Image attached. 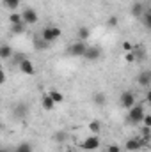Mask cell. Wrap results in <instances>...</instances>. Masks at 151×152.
Segmentation results:
<instances>
[{"label": "cell", "instance_id": "20", "mask_svg": "<svg viewBox=\"0 0 151 152\" xmlns=\"http://www.w3.org/2000/svg\"><path fill=\"white\" fill-rule=\"evenodd\" d=\"M13 152H34V147L30 143H20Z\"/></svg>", "mask_w": 151, "mask_h": 152}, {"label": "cell", "instance_id": "25", "mask_svg": "<svg viewBox=\"0 0 151 152\" xmlns=\"http://www.w3.org/2000/svg\"><path fill=\"white\" fill-rule=\"evenodd\" d=\"M141 136H142V138H148V140H151V127L142 126V129H141Z\"/></svg>", "mask_w": 151, "mask_h": 152}, {"label": "cell", "instance_id": "8", "mask_svg": "<svg viewBox=\"0 0 151 152\" xmlns=\"http://www.w3.org/2000/svg\"><path fill=\"white\" fill-rule=\"evenodd\" d=\"M137 83L144 88H151V71L146 69V71H141L139 76H137Z\"/></svg>", "mask_w": 151, "mask_h": 152}, {"label": "cell", "instance_id": "21", "mask_svg": "<svg viewBox=\"0 0 151 152\" xmlns=\"http://www.w3.org/2000/svg\"><path fill=\"white\" fill-rule=\"evenodd\" d=\"M25 25H27V23H20V25H11V32H13L14 36H20V34H23V30H25Z\"/></svg>", "mask_w": 151, "mask_h": 152}, {"label": "cell", "instance_id": "9", "mask_svg": "<svg viewBox=\"0 0 151 152\" xmlns=\"http://www.w3.org/2000/svg\"><path fill=\"white\" fill-rule=\"evenodd\" d=\"M20 71L23 73V75H27V76H32V75H36V67H34V64L29 60V58H23L21 62H20Z\"/></svg>", "mask_w": 151, "mask_h": 152}, {"label": "cell", "instance_id": "14", "mask_svg": "<svg viewBox=\"0 0 151 152\" xmlns=\"http://www.w3.org/2000/svg\"><path fill=\"white\" fill-rule=\"evenodd\" d=\"M76 37H78V41H87V39L91 37V30L87 27H80L76 30Z\"/></svg>", "mask_w": 151, "mask_h": 152}, {"label": "cell", "instance_id": "17", "mask_svg": "<svg viewBox=\"0 0 151 152\" xmlns=\"http://www.w3.org/2000/svg\"><path fill=\"white\" fill-rule=\"evenodd\" d=\"M2 4H4V7H5V9H9V11H13V12H14V9H16V7H20L21 0H2Z\"/></svg>", "mask_w": 151, "mask_h": 152}, {"label": "cell", "instance_id": "5", "mask_svg": "<svg viewBox=\"0 0 151 152\" xmlns=\"http://www.w3.org/2000/svg\"><path fill=\"white\" fill-rule=\"evenodd\" d=\"M85 50H87L85 41H76V42H73V44L68 48V55H71V57H84Z\"/></svg>", "mask_w": 151, "mask_h": 152}, {"label": "cell", "instance_id": "22", "mask_svg": "<svg viewBox=\"0 0 151 152\" xmlns=\"http://www.w3.org/2000/svg\"><path fill=\"white\" fill-rule=\"evenodd\" d=\"M133 53L137 55V60H139V58H142V57L146 55V50H144V46H142V44H135V50H133Z\"/></svg>", "mask_w": 151, "mask_h": 152}, {"label": "cell", "instance_id": "11", "mask_svg": "<svg viewBox=\"0 0 151 152\" xmlns=\"http://www.w3.org/2000/svg\"><path fill=\"white\" fill-rule=\"evenodd\" d=\"M46 94H48V96H50V97L55 101V104H61V103L64 101V94H62L61 90H57V88H50Z\"/></svg>", "mask_w": 151, "mask_h": 152}, {"label": "cell", "instance_id": "4", "mask_svg": "<svg viewBox=\"0 0 151 152\" xmlns=\"http://www.w3.org/2000/svg\"><path fill=\"white\" fill-rule=\"evenodd\" d=\"M119 104H121V108L130 110L132 106H135V104H137L135 94H133V92H130V90H124V92L121 94V97H119Z\"/></svg>", "mask_w": 151, "mask_h": 152}, {"label": "cell", "instance_id": "16", "mask_svg": "<svg viewBox=\"0 0 151 152\" xmlns=\"http://www.w3.org/2000/svg\"><path fill=\"white\" fill-rule=\"evenodd\" d=\"M9 23L11 25H20V23H25V21H23V16L20 12H11L9 14Z\"/></svg>", "mask_w": 151, "mask_h": 152}, {"label": "cell", "instance_id": "29", "mask_svg": "<svg viewBox=\"0 0 151 152\" xmlns=\"http://www.w3.org/2000/svg\"><path fill=\"white\" fill-rule=\"evenodd\" d=\"M142 126H146V127H151V113H146V117L142 118Z\"/></svg>", "mask_w": 151, "mask_h": 152}, {"label": "cell", "instance_id": "34", "mask_svg": "<svg viewBox=\"0 0 151 152\" xmlns=\"http://www.w3.org/2000/svg\"><path fill=\"white\" fill-rule=\"evenodd\" d=\"M121 152H126V151H121Z\"/></svg>", "mask_w": 151, "mask_h": 152}, {"label": "cell", "instance_id": "24", "mask_svg": "<svg viewBox=\"0 0 151 152\" xmlns=\"http://www.w3.org/2000/svg\"><path fill=\"white\" fill-rule=\"evenodd\" d=\"M124 62H128V64H135V62H137V55H135L133 51L124 53Z\"/></svg>", "mask_w": 151, "mask_h": 152}, {"label": "cell", "instance_id": "2", "mask_svg": "<svg viewBox=\"0 0 151 152\" xmlns=\"http://www.w3.org/2000/svg\"><path fill=\"white\" fill-rule=\"evenodd\" d=\"M61 34H62V30L59 27H44L41 30V39L50 44V42H53V41H57L61 37Z\"/></svg>", "mask_w": 151, "mask_h": 152}, {"label": "cell", "instance_id": "10", "mask_svg": "<svg viewBox=\"0 0 151 152\" xmlns=\"http://www.w3.org/2000/svg\"><path fill=\"white\" fill-rule=\"evenodd\" d=\"M41 106H43V110H46V112H52L57 104H55V101L48 96V94H44L43 97H41Z\"/></svg>", "mask_w": 151, "mask_h": 152}, {"label": "cell", "instance_id": "13", "mask_svg": "<svg viewBox=\"0 0 151 152\" xmlns=\"http://www.w3.org/2000/svg\"><path fill=\"white\" fill-rule=\"evenodd\" d=\"M11 57H13V50H11L9 44L4 42V44L0 46V58H2V60H7V58H11Z\"/></svg>", "mask_w": 151, "mask_h": 152}, {"label": "cell", "instance_id": "33", "mask_svg": "<svg viewBox=\"0 0 151 152\" xmlns=\"http://www.w3.org/2000/svg\"><path fill=\"white\" fill-rule=\"evenodd\" d=\"M68 152H78V151H75V149H70V151H68Z\"/></svg>", "mask_w": 151, "mask_h": 152}, {"label": "cell", "instance_id": "7", "mask_svg": "<svg viewBox=\"0 0 151 152\" xmlns=\"http://www.w3.org/2000/svg\"><path fill=\"white\" fill-rule=\"evenodd\" d=\"M100 57H101V50H100L98 46H87V50H85V53H84V58H85L87 62H96Z\"/></svg>", "mask_w": 151, "mask_h": 152}, {"label": "cell", "instance_id": "26", "mask_svg": "<svg viewBox=\"0 0 151 152\" xmlns=\"http://www.w3.org/2000/svg\"><path fill=\"white\" fill-rule=\"evenodd\" d=\"M53 140H55V142H64V140H66V133H64V131H57V133L53 134Z\"/></svg>", "mask_w": 151, "mask_h": 152}, {"label": "cell", "instance_id": "12", "mask_svg": "<svg viewBox=\"0 0 151 152\" xmlns=\"http://www.w3.org/2000/svg\"><path fill=\"white\" fill-rule=\"evenodd\" d=\"M29 113V108H27V104H23V103H20V104H16L14 106V117L16 118H25Z\"/></svg>", "mask_w": 151, "mask_h": 152}, {"label": "cell", "instance_id": "19", "mask_svg": "<svg viewBox=\"0 0 151 152\" xmlns=\"http://www.w3.org/2000/svg\"><path fill=\"white\" fill-rule=\"evenodd\" d=\"M87 127H89V131H91L93 134H96V133L101 131V124H100V120H91Z\"/></svg>", "mask_w": 151, "mask_h": 152}, {"label": "cell", "instance_id": "27", "mask_svg": "<svg viewBox=\"0 0 151 152\" xmlns=\"http://www.w3.org/2000/svg\"><path fill=\"white\" fill-rule=\"evenodd\" d=\"M123 149H121V145H117V143H112V145H109V149H107V152H121Z\"/></svg>", "mask_w": 151, "mask_h": 152}, {"label": "cell", "instance_id": "1", "mask_svg": "<svg viewBox=\"0 0 151 152\" xmlns=\"http://www.w3.org/2000/svg\"><path fill=\"white\" fill-rule=\"evenodd\" d=\"M146 117V110H144V104L142 103H137L135 106H132L128 110V115H126V120L130 124H142V118Z\"/></svg>", "mask_w": 151, "mask_h": 152}, {"label": "cell", "instance_id": "18", "mask_svg": "<svg viewBox=\"0 0 151 152\" xmlns=\"http://www.w3.org/2000/svg\"><path fill=\"white\" fill-rule=\"evenodd\" d=\"M93 99H94V103H96L98 106H105V103H107V96H105L103 92H96Z\"/></svg>", "mask_w": 151, "mask_h": 152}, {"label": "cell", "instance_id": "32", "mask_svg": "<svg viewBox=\"0 0 151 152\" xmlns=\"http://www.w3.org/2000/svg\"><path fill=\"white\" fill-rule=\"evenodd\" d=\"M0 152H11V151H9V149H2Z\"/></svg>", "mask_w": 151, "mask_h": 152}, {"label": "cell", "instance_id": "3", "mask_svg": "<svg viewBox=\"0 0 151 152\" xmlns=\"http://www.w3.org/2000/svg\"><path fill=\"white\" fill-rule=\"evenodd\" d=\"M100 145H101V140H100L98 134H91V136H87L80 143L82 151H87V152H93V151H96V149H100Z\"/></svg>", "mask_w": 151, "mask_h": 152}, {"label": "cell", "instance_id": "30", "mask_svg": "<svg viewBox=\"0 0 151 152\" xmlns=\"http://www.w3.org/2000/svg\"><path fill=\"white\" fill-rule=\"evenodd\" d=\"M117 23H119V18H117V16H110V18H109V25H110V27H117Z\"/></svg>", "mask_w": 151, "mask_h": 152}, {"label": "cell", "instance_id": "23", "mask_svg": "<svg viewBox=\"0 0 151 152\" xmlns=\"http://www.w3.org/2000/svg\"><path fill=\"white\" fill-rule=\"evenodd\" d=\"M121 48H123V51H124V53H128V51H133V50H135V44H133V42H130V41H123Z\"/></svg>", "mask_w": 151, "mask_h": 152}, {"label": "cell", "instance_id": "15", "mask_svg": "<svg viewBox=\"0 0 151 152\" xmlns=\"http://www.w3.org/2000/svg\"><path fill=\"white\" fill-rule=\"evenodd\" d=\"M132 14L137 16V18H142V16H144V5H142L141 2L133 4V5H132Z\"/></svg>", "mask_w": 151, "mask_h": 152}, {"label": "cell", "instance_id": "31", "mask_svg": "<svg viewBox=\"0 0 151 152\" xmlns=\"http://www.w3.org/2000/svg\"><path fill=\"white\" fill-rule=\"evenodd\" d=\"M146 103L151 106V88H148V92H146Z\"/></svg>", "mask_w": 151, "mask_h": 152}, {"label": "cell", "instance_id": "28", "mask_svg": "<svg viewBox=\"0 0 151 152\" xmlns=\"http://www.w3.org/2000/svg\"><path fill=\"white\" fill-rule=\"evenodd\" d=\"M142 21H144V25H146V27H150V28H151V12H148V14H144V16H142Z\"/></svg>", "mask_w": 151, "mask_h": 152}, {"label": "cell", "instance_id": "6", "mask_svg": "<svg viewBox=\"0 0 151 152\" xmlns=\"http://www.w3.org/2000/svg\"><path fill=\"white\" fill-rule=\"evenodd\" d=\"M21 16H23V21L27 23V25H36L39 21V14L32 9V7H27V9H23V12H21Z\"/></svg>", "mask_w": 151, "mask_h": 152}]
</instances>
